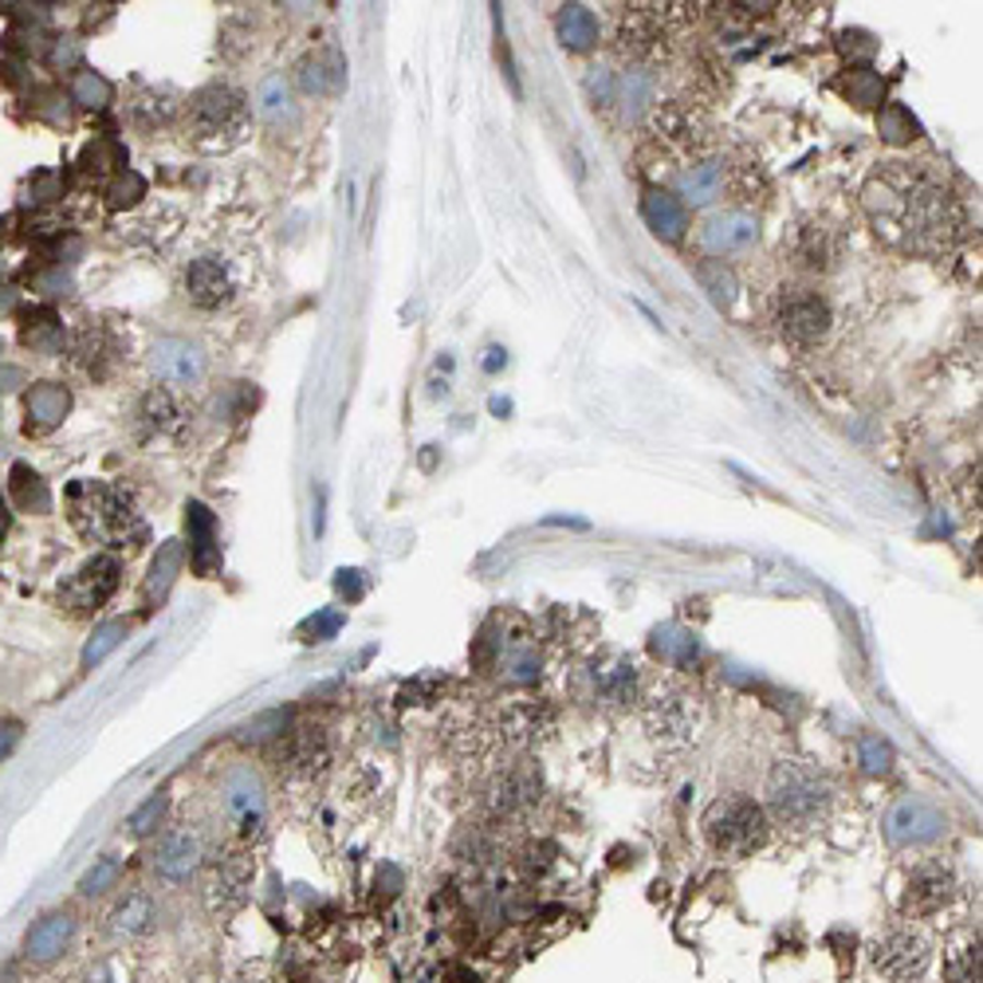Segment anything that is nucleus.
<instances>
[{"label": "nucleus", "instance_id": "nucleus-1", "mask_svg": "<svg viewBox=\"0 0 983 983\" xmlns=\"http://www.w3.org/2000/svg\"><path fill=\"white\" fill-rule=\"evenodd\" d=\"M862 205L877 233L901 252L944 256L963 233V209L936 169L924 162H885L869 174Z\"/></svg>", "mask_w": 983, "mask_h": 983}, {"label": "nucleus", "instance_id": "nucleus-2", "mask_svg": "<svg viewBox=\"0 0 983 983\" xmlns=\"http://www.w3.org/2000/svg\"><path fill=\"white\" fill-rule=\"evenodd\" d=\"M71 523L79 535H87L107 547H134L146 540V520L138 516L134 500L127 492L107 481H79L68 488Z\"/></svg>", "mask_w": 983, "mask_h": 983}, {"label": "nucleus", "instance_id": "nucleus-3", "mask_svg": "<svg viewBox=\"0 0 983 983\" xmlns=\"http://www.w3.org/2000/svg\"><path fill=\"white\" fill-rule=\"evenodd\" d=\"M767 803L783 826H815L830 810V779L806 759H783L767 779Z\"/></svg>", "mask_w": 983, "mask_h": 983}, {"label": "nucleus", "instance_id": "nucleus-4", "mask_svg": "<svg viewBox=\"0 0 983 983\" xmlns=\"http://www.w3.org/2000/svg\"><path fill=\"white\" fill-rule=\"evenodd\" d=\"M767 834H771L767 810L751 798L724 795L708 806L704 838L720 857H751L756 850H763Z\"/></svg>", "mask_w": 983, "mask_h": 983}, {"label": "nucleus", "instance_id": "nucleus-5", "mask_svg": "<svg viewBox=\"0 0 983 983\" xmlns=\"http://www.w3.org/2000/svg\"><path fill=\"white\" fill-rule=\"evenodd\" d=\"M245 122H248V107L233 87L213 83V87H201L189 98V134L201 146H228V142L240 138Z\"/></svg>", "mask_w": 983, "mask_h": 983}, {"label": "nucleus", "instance_id": "nucleus-6", "mask_svg": "<svg viewBox=\"0 0 983 983\" xmlns=\"http://www.w3.org/2000/svg\"><path fill=\"white\" fill-rule=\"evenodd\" d=\"M122 582V559L118 555H95L59 587V609H68L71 618H91L115 599Z\"/></svg>", "mask_w": 983, "mask_h": 983}, {"label": "nucleus", "instance_id": "nucleus-7", "mask_svg": "<svg viewBox=\"0 0 983 983\" xmlns=\"http://www.w3.org/2000/svg\"><path fill=\"white\" fill-rule=\"evenodd\" d=\"M948 834V815L940 806L928 803L921 795L897 798L885 815V838L901 850H913V845H933Z\"/></svg>", "mask_w": 983, "mask_h": 983}, {"label": "nucleus", "instance_id": "nucleus-8", "mask_svg": "<svg viewBox=\"0 0 983 983\" xmlns=\"http://www.w3.org/2000/svg\"><path fill=\"white\" fill-rule=\"evenodd\" d=\"M775 323H779V334H783L791 346H815L830 334L834 315H830V304H826L818 292L795 287V292H786L783 299H779Z\"/></svg>", "mask_w": 983, "mask_h": 983}, {"label": "nucleus", "instance_id": "nucleus-9", "mask_svg": "<svg viewBox=\"0 0 983 983\" xmlns=\"http://www.w3.org/2000/svg\"><path fill=\"white\" fill-rule=\"evenodd\" d=\"M697 245L704 248L712 260H727V256L747 252V248L759 245V216L747 213V209L712 213L704 225L697 228Z\"/></svg>", "mask_w": 983, "mask_h": 983}, {"label": "nucleus", "instance_id": "nucleus-10", "mask_svg": "<svg viewBox=\"0 0 983 983\" xmlns=\"http://www.w3.org/2000/svg\"><path fill=\"white\" fill-rule=\"evenodd\" d=\"M928 960H933L928 940H924L921 933H909V928H897V933H889L885 940H877V948H874L877 975H885V980H893V983L921 980Z\"/></svg>", "mask_w": 983, "mask_h": 983}, {"label": "nucleus", "instance_id": "nucleus-11", "mask_svg": "<svg viewBox=\"0 0 983 983\" xmlns=\"http://www.w3.org/2000/svg\"><path fill=\"white\" fill-rule=\"evenodd\" d=\"M649 732L661 739V744H685L692 732H697L700 720V704L692 692L685 688H661L658 697L649 700Z\"/></svg>", "mask_w": 983, "mask_h": 983}, {"label": "nucleus", "instance_id": "nucleus-12", "mask_svg": "<svg viewBox=\"0 0 983 983\" xmlns=\"http://www.w3.org/2000/svg\"><path fill=\"white\" fill-rule=\"evenodd\" d=\"M201 857H205L201 834H197V830H189V826H181V830H166V834L157 838L150 865H154V874L162 877V881L181 885V881H189V877L197 874Z\"/></svg>", "mask_w": 983, "mask_h": 983}, {"label": "nucleus", "instance_id": "nucleus-13", "mask_svg": "<svg viewBox=\"0 0 983 983\" xmlns=\"http://www.w3.org/2000/svg\"><path fill=\"white\" fill-rule=\"evenodd\" d=\"M677 4H629L626 20H621V48L629 56H658L661 39L668 36V16Z\"/></svg>", "mask_w": 983, "mask_h": 983}, {"label": "nucleus", "instance_id": "nucleus-14", "mask_svg": "<svg viewBox=\"0 0 983 983\" xmlns=\"http://www.w3.org/2000/svg\"><path fill=\"white\" fill-rule=\"evenodd\" d=\"M150 370L166 386H193L205 378V354L186 339H162L150 354Z\"/></svg>", "mask_w": 983, "mask_h": 983}, {"label": "nucleus", "instance_id": "nucleus-15", "mask_svg": "<svg viewBox=\"0 0 983 983\" xmlns=\"http://www.w3.org/2000/svg\"><path fill=\"white\" fill-rule=\"evenodd\" d=\"M71 940H75V916L68 909H56V913H44L24 936V960L28 963H56L59 956L68 952Z\"/></svg>", "mask_w": 983, "mask_h": 983}, {"label": "nucleus", "instance_id": "nucleus-16", "mask_svg": "<svg viewBox=\"0 0 983 983\" xmlns=\"http://www.w3.org/2000/svg\"><path fill=\"white\" fill-rule=\"evenodd\" d=\"M724 189H727V166L716 162V157H697V162H688V169L677 174V201L685 209L712 205V201L724 197Z\"/></svg>", "mask_w": 983, "mask_h": 983}, {"label": "nucleus", "instance_id": "nucleus-17", "mask_svg": "<svg viewBox=\"0 0 983 983\" xmlns=\"http://www.w3.org/2000/svg\"><path fill=\"white\" fill-rule=\"evenodd\" d=\"M295 83L304 95L315 98H327V95H339L346 83V63H343V51L339 48H315L299 59V68H295Z\"/></svg>", "mask_w": 983, "mask_h": 983}, {"label": "nucleus", "instance_id": "nucleus-18", "mask_svg": "<svg viewBox=\"0 0 983 983\" xmlns=\"http://www.w3.org/2000/svg\"><path fill=\"white\" fill-rule=\"evenodd\" d=\"M186 528H189V562H193V570L201 579H213L216 567H221V543H216L213 511L201 500H189Z\"/></svg>", "mask_w": 983, "mask_h": 983}, {"label": "nucleus", "instance_id": "nucleus-19", "mask_svg": "<svg viewBox=\"0 0 983 983\" xmlns=\"http://www.w3.org/2000/svg\"><path fill=\"white\" fill-rule=\"evenodd\" d=\"M641 216H646V225L653 228L661 240H668V245L685 240V233H688V209L680 205L673 189L649 186L646 197H641Z\"/></svg>", "mask_w": 983, "mask_h": 983}, {"label": "nucleus", "instance_id": "nucleus-20", "mask_svg": "<svg viewBox=\"0 0 983 983\" xmlns=\"http://www.w3.org/2000/svg\"><path fill=\"white\" fill-rule=\"evenodd\" d=\"M540 798V771L535 767H508L496 783H492V810L504 818L520 815Z\"/></svg>", "mask_w": 983, "mask_h": 983}, {"label": "nucleus", "instance_id": "nucleus-21", "mask_svg": "<svg viewBox=\"0 0 983 983\" xmlns=\"http://www.w3.org/2000/svg\"><path fill=\"white\" fill-rule=\"evenodd\" d=\"M186 292H189V299H193L197 307H205V311L228 304V295H233L228 268L221 264V260H213V256H201V260H193L186 272Z\"/></svg>", "mask_w": 983, "mask_h": 983}, {"label": "nucleus", "instance_id": "nucleus-22", "mask_svg": "<svg viewBox=\"0 0 983 983\" xmlns=\"http://www.w3.org/2000/svg\"><path fill=\"white\" fill-rule=\"evenodd\" d=\"M71 410V390L59 382H36L24 398V413H28V433L56 429Z\"/></svg>", "mask_w": 983, "mask_h": 983}, {"label": "nucleus", "instance_id": "nucleus-23", "mask_svg": "<svg viewBox=\"0 0 983 983\" xmlns=\"http://www.w3.org/2000/svg\"><path fill=\"white\" fill-rule=\"evenodd\" d=\"M791 256L798 268L810 272H826L838 260V236L830 225H798L795 240H791Z\"/></svg>", "mask_w": 983, "mask_h": 983}, {"label": "nucleus", "instance_id": "nucleus-24", "mask_svg": "<svg viewBox=\"0 0 983 983\" xmlns=\"http://www.w3.org/2000/svg\"><path fill=\"white\" fill-rule=\"evenodd\" d=\"M948 901H952V877L944 874V869H921V874L909 881V893H904V913L933 916V913H940Z\"/></svg>", "mask_w": 983, "mask_h": 983}, {"label": "nucleus", "instance_id": "nucleus-25", "mask_svg": "<svg viewBox=\"0 0 983 983\" xmlns=\"http://www.w3.org/2000/svg\"><path fill=\"white\" fill-rule=\"evenodd\" d=\"M555 32H559V44L567 51H590L599 44V16L587 4H567L555 16Z\"/></svg>", "mask_w": 983, "mask_h": 983}, {"label": "nucleus", "instance_id": "nucleus-26", "mask_svg": "<svg viewBox=\"0 0 983 983\" xmlns=\"http://www.w3.org/2000/svg\"><path fill=\"white\" fill-rule=\"evenodd\" d=\"M154 921H157V901H154V893H146V889H130V893L118 901L115 913H110V924H115L118 936H142L154 928Z\"/></svg>", "mask_w": 983, "mask_h": 983}, {"label": "nucleus", "instance_id": "nucleus-27", "mask_svg": "<svg viewBox=\"0 0 983 983\" xmlns=\"http://www.w3.org/2000/svg\"><path fill=\"white\" fill-rule=\"evenodd\" d=\"M9 496H12V504H16L20 511H36V516L51 511V488L44 484L39 472H32V464H12Z\"/></svg>", "mask_w": 983, "mask_h": 983}, {"label": "nucleus", "instance_id": "nucleus-28", "mask_svg": "<svg viewBox=\"0 0 983 983\" xmlns=\"http://www.w3.org/2000/svg\"><path fill=\"white\" fill-rule=\"evenodd\" d=\"M181 559H186V550H181V543L169 540L157 547L154 562H150V575H146V587H142V594H146V602L154 606V602H162L169 594V587L177 582V570H181Z\"/></svg>", "mask_w": 983, "mask_h": 983}, {"label": "nucleus", "instance_id": "nucleus-29", "mask_svg": "<svg viewBox=\"0 0 983 983\" xmlns=\"http://www.w3.org/2000/svg\"><path fill=\"white\" fill-rule=\"evenodd\" d=\"M500 673L511 680V685H528V680L540 677V649L531 646L528 638H511L508 646L500 649Z\"/></svg>", "mask_w": 983, "mask_h": 983}, {"label": "nucleus", "instance_id": "nucleus-30", "mask_svg": "<svg viewBox=\"0 0 983 983\" xmlns=\"http://www.w3.org/2000/svg\"><path fill=\"white\" fill-rule=\"evenodd\" d=\"M24 343L32 351L56 354L63 346V323H59V315L48 311V307H36V311L24 315Z\"/></svg>", "mask_w": 983, "mask_h": 983}, {"label": "nucleus", "instance_id": "nucleus-31", "mask_svg": "<svg viewBox=\"0 0 983 983\" xmlns=\"http://www.w3.org/2000/svg\"><path fill=\"white\" fill-rule=\"evenodd\" d=\"M842 95L854 103L857 110H874L885 103V79L874 68H850L842 79Z\"/></svg>", "mask_w": 983, "mask_h": 983}, {"label": "nucleus", "instance_id": "nucleus-32", "mask_svg": "<svg viewBox=\"0 0 983 983\" xmlns=\"http://www.w3.org/2000/svg\"><path fill=\"white\" fill-rule=\"evenodd\" d=\"M127 633H130V621L127 618H115V621H103V626H95V633H91L87 646H83V653H79V665L95 668L98 661H107L110 653L122 646V638H127Z\"/></svg>", "mask_w": 983, "mask_h": 983}, {"label": "nucleus", "instance_id": "nucleus-33", "mask_svg": "<svg viewBox=\"0 0 983 983\" xmlns=\"http://www.w3.org/2000/svg\"><path fill=\"white\" fill-rule=\"evenodd\" d=\"M697 280H700V287L712 295V304L716 307L736 304L739 280H736V272L724 264V260H704V264H697Z\"/></svg>", "mask_w": 983, "mask_h": 983}, {"label": "nucleus", "instance_id": "nucleus-34", "mask_svg": "<svg viewBox=\"0 0 983 983\" xmlns=\"http://www.w3.org/2000/svg\"><path fill=\"white\" fill-rule=\"evenodd\" d=\"M653 653L668 665H688V661H697L700 653V641L680 626H661L653 633Z\"/></svg>", "mask_w": 983, "mask_h": 983}, {"label": "nucleus", "instance_id": "nucleus-35", "mask_svg": "<svg viewBox=\"0 0 983 983\" xmlns=\"http://www.w3.org/2000/svg\"><path fill=\"white\" fill-rule=\"evenodd\" d=\"M138 417H142V429L169 433L177 425V417H181V410H177L174 393L162 390V386H154V390L142 398V405H138Z\"/></svg>", "mask_w": 983, "mask_h": 983}, {"label": "nucleus", "instance_id": "nucleus-36", "mask_svg": "<svg viewBox=\"0 0 983 983\" xmlns=\"http://www.w3.org/2000/svg\"><path fill=\"white\" fill-rule=\"evenodd\" d=\"M256 115L280 127L287 115H292V91H287L284 75H268L260 87H256Z\"/></svg>", "mask_w": 983, "mask_h": 983}, {"label": "nucleus", "instance_id": "nucleus-37", "mask_svg": "<svg viewBox=\"0 0 983 983\" xmlns=\"http://www.w3.org/2000/svg\"><path fill=\"white\" fill-rule=\"evenodd\" d=\"M110 83L98 71L91 68H75V75H71V103L83 110H103L110 103Z\"/></svg>", "mask_w": 983, "mask_h": 983}, {"label": "nucleus", "instance_id": "nucleus-38", "mask_svg": "<svg viewBox=\"0 0 983 983\" xmlns=\"http://www.w3.org/2000/svg\"><path fill=\"white\" fill-rule=\"evenodd\" d=\"M877 134H881L885 142H893V146H904V142L921 138V122H916L901 103H885L881 115H877Z\"/></svg>", "mask_w": 983, "mask_h": 983}, {"label": "nucleus", "instance_id": "nucleus-39", "mask_svg": "<svg viewBox=\"0 0 983 983\" xmlns=\"http://www.w3.org/2000/svg\"><path fill=\"white\" fill-rule=\"evenodd\" d=\"M944 980L948 983H980V940L956 944L944 960Z\"/></svg>", "mask_w": 983, "mask_h": 983}, {"label": "nucleus", "instance_id": "nucleus-40", "mask_svg": "<svg viewBox=\"0 0 983 983\" xmlns=\"http://www.w3.org/2000/svg\"><path fill=\"white\" fill-rule=\"evenodd\" d=\"M118 874H122V862H118L115 854L98 857V862L91 865L87 874L79 877V897H103L107 889H115Z\"/></svg>", "mask_w": 983, "mask_h": 983}, {"label": "nucleus", "instance_id": "nucleus-41", "mask_svg": "<svg viewBox=\"0 0 983 983\" xmlns=\"http://www.w3.org/2000/svg\"><path fill=\"white\" fill-rule=\"evenodd\" d=\"M857 763H862L865 775H889V767H893V747L885 744L881 736H862L857 739Z\"/></svg>", "mask_w": 983, "mask_h": 983}, {"label": "nucleus", "instance_id": "nucleus-42", "mask_svg": "<svg viewBox=\"0 0 983 983\" xmlns=\"http://www.w3.org/2000/svg\"><path fill=\"white\" fill-rule=\"evenodd\" d=\"M146 193V181L134 174V169H118L115 177H110V186H107V205L110 209H130L138 205V197Z\"/></svg>", "mask_w": 983, "mask_h": 983}, {"label": "nucleus", "instance_id": "nucleus-43", "mask_svg": "<svg viewBox=\"0 0 983 983\" xmlns=\"http://www.w3.org/2000/svg\"><path fill=\"white\" fill-rule=\"evenodd\" d=\"M166 810H169V798L166 795H154L146 798V803L138 806L134 815H130V834L134 838H146V834H157V826L166 822Z\"/></svg>", "mask_w": 983, "mask_h": 983}, {"label": "nucleus", "instance_id": "nucleus-44", "mask_svg": "<svg viewBox=\"0 0 983 983\" xmlns=\"http://www.w3.org/2000/svg\"><path fill=\"white\" fill-rule=\"evenodd\" d=\"M540 712H535V704H508L504 708V732H508L511 739H531L535 732H540Z\"/></svg>", "mask_w": 983, "mask_h": 983}, {"label": "nucleus", "instance_id": "nucleus-45", "mask_svg": "<svg viewBox=\"0 0 983 983\" xmlns=\"http://www.w3.org/2000/svg\"><path fill=\"white\" fill-rule=\"evenodd\" d=\"M587 95H590V103H594V107L614 110V95H618V75H614L609 68H590Z\"/></svg>", "mask_w": 983, "mask_h": 983}, {"label": "nucleus", "instance_id": "nucleus-46", "mask_svg": "<svg viewBox=\"0 0 983 983\" xmlns=\"http://www.w3.org/2000/svg\"><path fill=\"white\" fill-rule=\"evenodd\" d=\"M284 724H287V716H284V712H264V716H260V720H252V724H245V727H240V739H252V744H264V739L280 736V732H284Z\"/></svg>", "mask_w": 983, "mask_h": 983}, {"label": "nucleus", "instance_id": "nucleus-47", "mask_svg": "<svg viewBox=\"0 0 983 983\" xmlns=\"http://www.w3.org/2000/svg\"><path fill=\"white\" fill-rule=\"evenodd\" d=\"M339 629H343V614H339V609H323L319 618L304 621V629H299V633H311L307 641H327V638H334Z\"/></svg>", "mask_w": 983, "mask_h": 983}, {"label": "nucleus", "instance_id": "nucleus-48", "mask_svg": "<svg viewBox=\"0 0 983 983\" xmlns=\"http://www.w3.org/2000/svg\"><path fill=\"white\" fill-rule=\"evenodd\" d=\"M838 48H842L850 59H854V56H857V59H869V56H874V51H877V44H874V39H869V36H865V32H845Z\"/></svg>", "mask_w": 983, "mask_h": 983}, {"label": "nucleus", "instance_id": "nucleus-49", "mask_svg": "<svg viewBox=\"0 0 983 983\" xmlns=\"http://www.w3.org/2000/svg\"><path fill=\"white\" fill-rule=\"evenodd\" d=\"M358 575H363V570H339V594H343L346 602L363 599V582H358Z\"/></svg>", "mask_w": 983, "mask_h": 983}, {"label": "nucleus", "instance_id": "nucleus-50", "mask_svg": "<svg viewBox=\"0 0 983 983\" xmlns=\"http://www.w3.org/2000/svg\"><path fill=\"white\" fill-rule=\"evenodd\" d=\"M16 739H20V724H16V720H0V759H4L12 747H16Z\"/></svg>", "mask_w": 983, "mask_h": 983}, {"label": "nucleus", "instance_id": "nucleus-51", "mask_svg": "<svg viewBox=\"0 0 983 983\" xmlns=\"http://www.w3.org/2000/svg\"><path fill=\"white\" fill-rule=\"evenodd\" d=\"M56 63H63V68L79 63V48H75V44H63V39H59V44H56Z\"/></svg>", "mask_w": 983, "mask_h": 983}, {"label": "nucleus", "instance_id": "nucleus-52", "mask_svg": "<svg viewBox=\"0 0 983 983\" xmlns=\"http://www.w3.org/2000/svg\"><path fill=\"white\" fill-rule=\"evenodd\" d=\"M4 531H9V508H4V500H0V540H4Z\"/></svg>", "mask_w": 983, "mask_h": 983}]
</instances>
